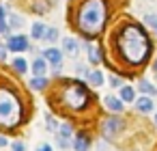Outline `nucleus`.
I'll return each instance as SVG.
<instances>
[{"label":"nucleus","mask_w":157,"mask_h":151,"mask_svg":"<svg viewBox=\"0 0 157 151\" xmlns=\"http://www.w3.org/2000/svg\"><path fill=\"white\" fill-rule=\"evenodd\" d=\"M116 46H118V52L125 61H129L131 65H140L148 58V52H151V43H148V37L133 24H127L121 28L118 37H116Z\"/></svg>","instance_id":"f257e3e1"},{"label":"nucleus","mask_w":157,"mask_h":151,"mask_svg":"<svg viewBox=\"0 0 157 151\" xmlns=\"http://www.w3.org/2000/svg\"><path fill=\"white\" fill-rule=\"evenodd\" d=\"M105 24V2L103 0H86L78 13V26L84 35H99Z\"/></svg>","instance_id":"f03ea898"},{"label":"nucleus","mask_w":157,"mask_h":151,"mask_svg":"<svg viewBox=\"0 0 157 151\" xmlns=\"http://www.w3.org/2000/svg\"><path fill=\"white\" fill-rule=\"evenodd\" d=\"M22 119V106L20 99L7 91V89H0V125L2 127H15Z\"/></svg>","instance_id":"7ed1b4c3"},{"label":"nucleus","mask_w":157,"mask_h":151,"mask_svg":"<svg viewBox=\"0 0 157 151\" xmlns=\"http://www.w3.org/2000/svg\"><path fill=\"white\" fill-rule=\"evenodd\" d=\"M63 97H65V104L69 108H73V110H80V108H84L88 104V93L80 82H71Z\"/></svg>","instance_id":"20e7f679"},{"label":"nucleus","mask_w":157,"mask_h":151,"mask_svg":"<svg viewBox=\"0 0 157 151\" xmlns=\"http://www.w3.org/2000/svg\"><path fill=\"white\" fill-rule=\"evenodd\" d=\"M121 127H123V121L116 119V117H110V119H105V123H103V134H105L108 138H112V136L118 134Z\"/></svg>","instance_id":"39448f33"},{"label":"nucleus","mask_w":157,"mask_h":151,"mask_svg":"<svg viewBox=\"0 0 157 151\" xmlns=\"http://www.w3.org/2000/svg\"><path fill=\"white\" fill-rule=\"evenodd\" d=\"M7 48H9L11 52H24V50H28V39H26V37H22V35L11 37Z\"/></svg>","instance_id":"423d86ee"},{"label":"nucleus","mask_w":157,"mask_h":151,"mask_svg":"<svg viewBox=\"0 0 157 151\" xmlns=\"http://www.w3.org/2000/svg\"><path fill=\"white\" fill-rule=\"evenodd\" d=\"M43 61L48 63H52L54 67H60V61H63V52L60 50H56V48H48L45 52H43Z\"/></svg>","instance_id":"0eeeda50"},{"label":"nucleus","mask_w":157,"mask_h":151,"mask_svg":"<svg viewBox=\"0 0 157 151\" xmlns=\"http://www.w3.org/2000/svg\"><path fill=\"white\" fill-rule=\"evenodd\" d=\"M63 48H65V52H69L71 56H78V52H80V46H78V41H75L73 37H67L65 43H63Z\"/></svg>","instance_id":"6e6552de"},{"label":"nucleus","mask_w":157,"mask_h":151,"mask_svg":"<svg viewBox=\"0 0 157 151\" xmlns=\"http://www.w3.org/2000/svg\"><path fill=\"white\" fill-rule=\"evenodd\" d=\"M105 106H108L112 112H121V110H123V101H121L118 97H114V95H108V97H105Z\"/></svg>","instance_id":"1a4fd4ad"},{"label":"nucleus","mask_w":157,"mask_h":151,"mask_svg":"<svg viewBox=\"0 0 157 151\" xmlns=\"http://www.w3.org/2000/svg\"><path fill=\"white\" fill-rule=\"evenodd\" d=\"M136 108L140 112H151L153 110V99L151 97H140V99H136Z\"/></svg>","instance_id":"9d476101"},{"label":"nucleus","mask_w":157,"mask_h":151,"mask_svg":"<svg viewBox=\"0 0 157 151\" xmlns=\"http://www.w3.org/2000/svg\"><path fill=\"white\" fill-rule=\"evenodd\" d=\"M45 69H48V63H45L43 58H37V61L33 63V71H35V76H37V78H43Z\"/></svg>","instance_id":"9b49d317"},{"label":"nucleus","mask_w":157,"mask_h":151,"mask_svg":"<svg viewBox=\"0 0 157 151\" xmlns=\"http://www.w3.org/2000/svg\"><path fill=\"white\" fill-rule=\"evenodd\" d=\"M73 145H75V151H88V138L82 134H78L73 138Z\"/></svg>","instance_id":"f8f14e48"},{"label":"nucleus","mask_w":157,"mask_h":151,"mask_svg":"<svg viewBox=\"0 0 157 151\" xmlns=\"http://www.w3.org/2000/svg\"><path fill=\"white\" fill-rule=\"evenodd\" d=\"M138 86H140V91H142V93H146V95H157V89H155L148 80H140V82H138Z\"/></svg>","instance_id":"ddd939ff"},{"label":"nucleus","mask_w":157,"mask_h":151,"mask_svg":"<svg viewBox=\"0 0 157 151\" xmlns=\"http://www.w3.org/2000/svg\"><path fill=\"white\" fill-rule=\"evenodd\" d=\"M88 58H90V63H93V65L101 63V52H99V48H95V46H88Z\"/></svg>","instance_id":"4468645a"},{"label":"nucleus","mask_w":157,"mask_h":151,"mask_svg":"<svg viewBox=\"0 0 157 151\" xmlns=\"http://www.w3.org/2000/svg\"><path fill=\"white\" fill-rule=\"evenodd\" d=\"M88 82H90L93 86H101V84H103V74H101V71H90V74H88Z\"/></svg>","instance_id":"2eb2a0df"},{"label":"nucleus","mask_w":157,"mask_h":151,"mask_svg":"<svg viewBox=\"0 0 157 151\" xmlns=\"http://www.w3.org/2000/svg\"><path fill=\"white\" fill-rule=\"evenodd\" d=\"M121 99H123V101H127V104H129V101H133V99H136L133 89H131V86H123V89H121Z\"/></svg>","instance_id":"dca6fc26"},{"label":"nucleus","mask_w":157,"mask_h":151,"mask_svg":"<svg viewBox=\"0 0 157 151\" xmlns=\"http://www.w3.org/2000/svg\"><path fill=\"white\" fill-rule=\"evenodd\" d=\"M45 24H33V37L35 39H41V37H45Z\"/></svg>","instance_id":"f3484780"},{"label":"nucleus","mask_w":157,"mask_h":151,"mask_svg":"<svg viewBox=\"0 0 157 151\" xmlns=\"http://www.w3.org/2000/svg\"><path fill=\"white\" fill-rule=\"evenodd\" d=\"M13 67H15L20 74H26V69H28L26 61H24V58H20V56H17V58H13Z\"/></svg>","instance_id":"a211bd4d"},{"label":"nucleus","mask_w":157,"mask_h":151,"mask_svg":"<svg viewBox=\"0 0 157 151\" xmlns=\"http://www.w3.org/2000/svg\"><path fill=\"white\" fill-rule=\"evenodd\" d=\"M45 84H48L45 78H33V80H30V86H33V89H43Z\"/></svg>","instance_id":"6ab92c4d"},{"label":"nucleus","mask_w":157,"mask_h":151,"mask_svg":"<svg viewBox=\"0 0 157 151\" xmlns=\"http://www.w3.org/2000/svg\"><path fill=\"white\" fill-rule=\"evenodd\" d=\"M144 24H148L151 28H157V15H153V13H146V15H144Z\"/></svg>","instance_id":"aec40b11"},{"label":"nucleus","mask_w":157,"mask_h":151,"mask_svg":"<svg viewBox=\"0 0 157 151\" xmlns=\"http://www.w3.org/2000/svg\"><path fill=\"white\" fill-rule=\"evenodd\" d=\"M58 138H63V140L71 138V127H69V125H63V127H60V136H58Z\"/></svg>","instance_id":"412c9836"},{"label":"nucleus","mask_w":157,"mask_h":151,"mask_svg":"<svg viewBox=\"0 0 157 151\" xmlns=\"http://www.w3.org/2000/svg\"><path fill=\"white\" fill-rule=\"evenodd\" d=\"M7 22H5V9L2 7H0V33H7Z\"/></svg>","instance_id":"4be33fe9"},{"label":"nucleus","mask_w":157,"mask_h":151,"mask_svg":"<svg viewBox=\"0 0 157 151\" xmlns=\"http://www.w3.org/2000/svg\"><path fill=\"white\" fill-rule=\"evenodd\" d=\"M9 22H11V26H13V28H20V26H22V18H20V15H11V18H9Z\"/></svg>","instance_id":"5701e85b"},{"label":"nucleus","mask_w":157,"mask_h":151,"mask_svg":"<svg viewBox=\"0 0 157 151\" xmlns=\"http://www.w3.org/2000/svg\"><path fill=\"white\" fill-rule=\"evenodd\" d=\"M45 37H48L50 41H54V39L58 37V30H56V28H50V30H45Z\"/></svg>","instance_id":"b1692460"},{"label":"nucleus","mask_w":157,"mask_h":151,"mask_svg":"<svg viewBox=\"0 0 157 151\" xmlns=\"http://www.w3.org/2000/svg\"><path fill=\"white\" fill-rule=\"evenodd\" d=\"M13 151H26V147H24V142H13V147H11Z\"/></svg>","instance_id":"393cba45"},{"label":"nucleus","mask_w":157,"mask_h":151,"mask_svg":"<svg viewBox=\"0 0 157 151\" xmlns=\"http://www.w3.org/2000/svg\"><path fill=\"white\" fill-rule=\"evenodd\" d=\"M110 84H112V86H121V80H118V78H110Z\"/></svg>","instance_id":"a878e982"},{"label":"nucleus","mask_w":157,"mask_h":151,"mask_svg":"<svg viewBox=\"0 0 157 151\" xmlns=\"http://www.w3.org/2000/svg\"><path fill=\"white\" fill-rule=\"evenodd\" d=\"M37 151H52V147H50V145H41Z\"/></svg>","instance_id":"bb28decb"},{"label":"nucleus","mask_w":157,"mask_h":151,"mask_svg":"<svg viewBox=\"0 0 157 151\" xmlns=\"http://www.w3.org/2000/svg\"><path fill=\"white\" fill-rule=\"evenodd\" d=\"M48 125H50V127H52V129H54V127H56V123H54V119H52V117H48Z\"/></svg>","instance_id":"cd10ccee"},{"label":"nucleus","mask_w":157,"mask_h":151,"mask_svg":"<svg viewBox=\"0 0 157 151\" xmlns=\"http://www.w3.org/2000/svg\"><path fill=\"white\" fill-rule=\"evenodd\" d=\"M5 145H7V138H5V136H0V147H5Z\"/></svg>","instance_id":"c85d7f7f"},{"label":"nucleus","mask_w":157,"mask_h":151,"mask_svg":"<svg viewBox=\"0 0 157 151\" xmlns=\"http://www.w3.org/2000/svg\"><path fill=\"white\" fill-rule=\"evenodd\" d=\"M0 58H5V48H0Z\"/></svg>","instance_id":"c756f323"},{"label":"nucleus","mask_w":157,"mask_h":151,"mask_svg":"<svg viewBox=\"0 0 157 151\" xmlns=\"http://www.w3.org/2000/svg\"><path fill=\"white\" fill-rule=\"evenodd\" d=\"M155 123H157V114H155Z\"/></svg>","instance_id":"7c9ffc66"},{"label":"nucleus","mask_w":157,"mask_h":151,"mask_svg":"<svg viewBox=\"0 0 157 151\" xmlns=\"http://www.w3.org/2000/svg\"><path fill=\"white\" fill-rule=\"evenodd\" d=\"M155 71H157V63H155Z\"/></svg>","instance_id":"2f4dec72"}]
</instances>
